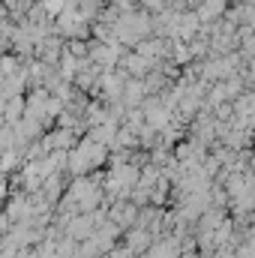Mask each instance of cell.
<instances>
[{
    "mask_svg": "<svg viewBox=\"0 0 255 258\" xmlns=\"http://www.w3.org/2000/svg\"><path fill=\"white\" fill-rule=\"evenodd\" d=\"M198 27H201V21L195 18V12H192V9H183V12H180V18H177V27H174V39L189 42L192 36L198 33Z\"/></svg>",
    "mask_w": 255,
    "mask_h": 258,
    "instance_id": "cell-8",
    "label": "cell"
},
{
    "mask_svg": "<svg viewBox=\"0 0 255 258\" xmlns=\"http://www.w3.org/2000/svg\"><path fill=\"white\" fill-rule=\"evenodd\" d=\"M21 66V60L15 57V54H9V51H3L0 54V78H6V75H12L15 69Z\"/></svg>",
    "mask_w": 255,
    "mask_h": 258,
    "instance_id": "cell-11",
    "label": "cell"
},
{
    "mask_svg": "<svg viewBox=\"0 0 255 258\" xmlns=\"http://www.w3.org/2000/svg\"><path fill=\"white\" fill-rule=\"evenodd\" d=\"M144 99H147V93H144V84H141V78H126V81H123V90H120V99H117V102H120V105L129 111V108H138Z\"/></svg>",
    "mask_w": 255,
    "mask_h": 258,
    "instance_id": "cell-6",
    "label": "cell"
},
{
    "mask_svg": "<svg viewBox=\"0 0 255 258\" xmlns=\"http://www.w3.org/2000/svg\"><path fill=\"white\" fill-rule=\"evenodd\" d=\"M21 117H24V96L3 99V126H15Z\"/></svg>",
    "mask_w": 255,
    "mask_h": 258,
    "instance_id": "cell-10",
    "label": "cell"
},
{
    "mask_svg": "<svg viewBox=\"0 0 255 258\" xmlns=\"http://www.w3.org/2000/svg\"><path fill=\"white\" fill-rule=\"evenodd\" d=\"M135 216H138V207H135L132 201H111V204L105 207V219H108L111 225H117L120 231H129V228L135 225Z\"/></svg>",
    "mask_w": 255,
    "mask_h": 258,
    "instance_id": "cell-3",
    "label": "cell"
},
{
    "mask_svg": "<svg viewBox=\"0 0 255 258\" xmlns=\"http://www.w3.org/2000/svg\"><path fill=\"white\" fill-rule=\"evenodd\" d=\"M117 69H123V72H126L129 78H144V75L150 72V63H147L144 57H138L135 51H126V54L120 57Z\"/></svg>",
    "mask_w": 255,
    "mask_h": 258,
    "instance_id": "cell-9",
    "label": "cell"
},
{
    "mask_svg": "<svg viewBox=\"0 0 255 258\" xmlns=\"http://www.w3.org/2000/svg\"><path fill=\"white\" fill-rule=\"evenodd\" d=\"M144 258H180V240L165 234V237H156L150 243V249L144 252Z\"/></svg>",
    "mask_w": 255,
    "mask_h": 258,
    "instance_id": "cell-7",
    "label": "cell"
},
{
    "mask_svg": "<svg viewBox=\"0 0 255 258\" xmlns=\"http://www.w3.org/2000/svg\"><path fill=\"white\" fill-rule=\"evenodd\" d=\"M102 162H108V147H102V144L90 141L87 135H81L78 144L66 153V168L63 171H69L72 177H84V174L96 171Z\"/></svg>",
    "mask_w": 255,
    "mask_h": 258,
    "instance_id": "cell-1",
    "label": "cell"
},
{
    "mask_svg": "<svg viewBox=\"0 0 255 258\" xmlns=\"http://www.w3.org/2000/svg\"><path fill=\"white\" fill-rule=\"evenodd\" d=\"M93 231H96V222H93V216H90V213H75L72 219H66V222H63V237L75 240V243L87 240Z\"/></svg>",
    "mask_w": 255,
    "mask_h": 258,
    "instance_id": "cell-4",
    "label": "cell"
},
{
    "mask_svg": "<svg viewBox=\"0 0 255 258\" xmlns=\"http://www.w3.org/2000/svg\"><path fill=\"white\" fill-rule=\"evenodd\" d=\"M3 216L9 225H24L30 216H33V204H30V195L24 192H15L6 198V207H3Z\"/></svg>",
    "mask_w": 255,
    "mask_h": 258,
    "instance_id": "cell-2",
    "label": "cell"
},
{
    "mask_svg": "<svg viewBox=\"0 0 255 258\" xmlns=\"http://www.w3.org/2000/svg\"><path fill=\"white\" fill-rule=\"evenodd\" d=\"M150 243H153V237H150L147 228H129V231H123V246L132 252V258L144 255L150 249Z\"/></svg>",
    "mask_w": 255,
    "mask_h": 258,
    "instance_id": "cell-5",
    "label": "cell"
},
{
    "mask_svg": "<svg viewBox=\"0 0 255 258\" xmlns=\"http://www.w3.org/2000/svg\"><path fill=\"white\" fill-rule=\"evenodd\" d=\"M102 258H132V252H129V249L123 246V243H117L114 249H108V252H105Z\"/></svg>",
    "mask_w": 255,
    "mask_h": 258,
    "instance_id": "cell-12",
    "label": "cell"
}]
</instances>
